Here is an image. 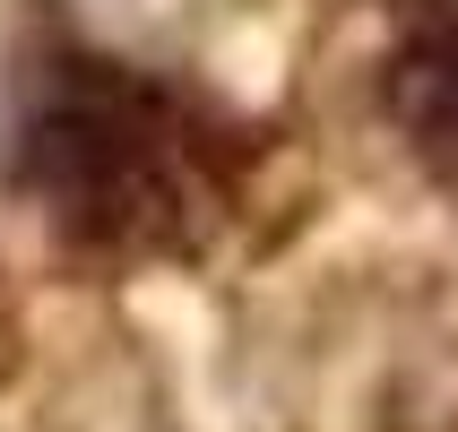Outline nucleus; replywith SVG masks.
Listing matches in <instances>:
<instances>
[{"mask_svg": "<svg viewBox=\"0 0 458 432\" xmlns=\"http://www.w3.org/2000/svg\"><path fill=\"white\" fill-rule=\"evenodd\" d=\"M259 174V130L174 70L35 18L0 96V191L78 268L199 259Z\"/></svg>", "mask_w": 458, "mask_h": 432, "instance_id": "1", "label": "nucleus"}, {"mask_svg": "<svg viewBox=\"0 0 458 432\" xmlns=\"http://www.w3.org/2000/svg\"><path fill=\"white\" fill-rule=\"evenodd\" d=\"M389 139L441 191H458V0H398L372 70Z\"/></svg>", "mask_w": 458, "mask_h": 432, "instance_id": "2", "label": "nucleus"}]
</instances>
